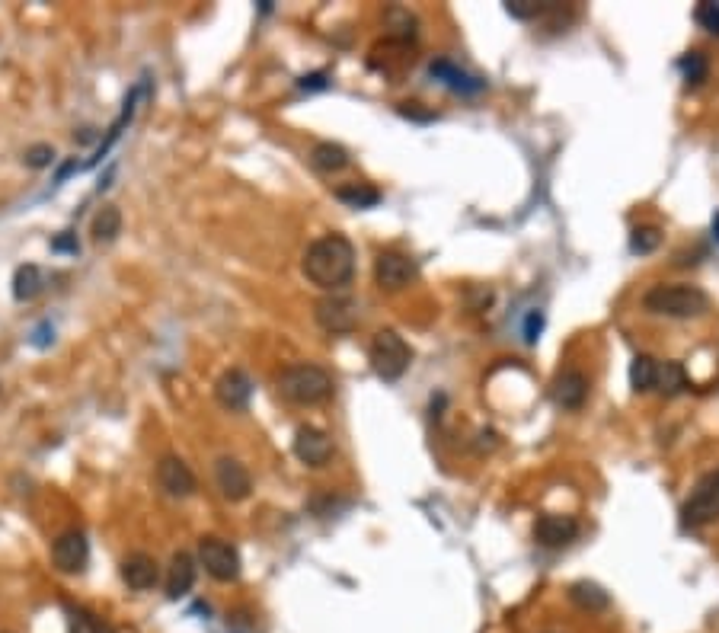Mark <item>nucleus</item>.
Instances as JSON below:
<instances>
[{
  "mask_svg": "<svg viewBox=\"0 0 719 633\" xmlns=\"http://www.w3.org/2000/svg\"><path fill=\"white\" fill-rule=\"evenodd\" d=\"M301 269L310 282L323 291H336L352 282L355 275V247L342 234H323L307 247Z\"/></svg>",
  "mask_w": 719,
  "mask_h": 633,
  "instance_id": "f257e3e1",
  "label": "nucleus"
},
{
  "mask_svg": "<svg viewBox=\"0 0 719 633\" xmlns=\"http://www.w3.org/2000/svg\"><path fill=\"white\" fill-rule=\"evenodd\" d=\"M336 391V381L326 368L320 365H288L279 375V394L288 403H298V407H317V403H326Z\"/></svg>",
  "mask_w": 719,
  "mask_h": 633,
  "instance_id": "f03ea898",
  "label": "nucleus"
},
{
  "mask_svg": "<svg viewBox=\"0 0 719 633\" xmlns=\"http://www.w3.org/2000/svg\"><path fill=\"white\" fill-rule=\"evenodd\" d=\"M643 307L659 317L691 320L710 311V298L697 285H656L643 295Z\"/></svg>",
  "mask_w": 719,
  "mask_h": 633,
  "instance_id": "7ed1b4c3",
  "label": "nucleus"
},
{
  "mask_svg": "<svg viewBox=\"0 0 719 633\" xmlns=\"http://www.w3.org/2000/svg\"><path fill=\"white\" fill-rule=\"evenodd\" d=\"M368 362L381 381H400L413 362V349L397 330H378L368 346Z\"/></svg>",
  "mask_w": 719,
  "mask_h": 633,
  "instance_id": "20e7f679",
  "label": "nucleus"
},
{
  "mask_svg": "<svg viewBox=\"0 0 719 633\" xmlns=\"http://www.w3.org/2000/svg\"><path fill=\"white\" fill-rule=\"evenodd\" d=\"M719 518V470H710L697 480L691 499L684 502L681 522L688 528H704Z\"/></svg>",
  "mask_w": 719,
  "mask_h": 633,
  "instance_id": "39448f33",
  "label": "nucleus"
},
{
  "mask_svg": "<svg viewBox=\"0 0 719 633\" xmlns=\"http://www.w3.org/2000/svg\"><path fill=\"white\" fill-rule=\"evenodd\" d=\"M199 563L205 566V573L218 582H234L240 576V554L234 544H227L224 538H208L199 541Z\"/></svg>",
  "mask_w": 719,
  "mask_h": 633,
  "instance_id": "423d86ee",
  "label": "nucleus"
},
{
  "mask_svg": "<svg viewBox=\"0 0 719 633\" xmlns=\"http://www.w3.org/2000/svg\"><path fill=\"white\" fill-rule=\"evenodd\" d=\"M419 266L413 256H406L400 250H384L374 259V282H378L384 291H403L416 282Z\"/></svg>",
  "mask_w": 719,
  "mask_h": 633,
  "instance_id": "0eeeda50",
  "label": "nucleus"
},
{
  "mask_svg": "<svg viewBox=\"0 0 719 633\" xmlns=\"http://www.w3.org/2000/svg\"><path fill=\"white\" fill-rule=\"evenodd\" d=\"M314 317L326 333L342 336V333H352L358 327V304L346 295H326V298L317 301Z\"/></svg>",
  "mask_w": 719,
  "mask_h": 633,
  "instance_id": "6e6552de",
  "label": "nucleus"
},
{
  "mask_svg": "<svg viewBox=\"0 0 719 633\" xmlns=\"http://www.w3.org/2000/svg\"><path fill=\"white\" fill-rule=\"evenodd\" d=\"M579 538V522L573 515H557L547 512L534 522V541L547 550H560L566 544H573Z\"/></svg>",
  "mask_w": 719,
  "mask_h": 633,
  "instance_id": "1a4fd4ad",
  "label": "nucleus"
},
{
  "mask_svg": "<svg viewBox=\"0 0 719 633\" xmlns=\"http://www.w3.org/2000/svg\"><path fill=\"white\" fill-rule=\"evenodd\" d=\"M294 458L307 467H323L333 458V438L317 426H301L294 432Z\"/></svg>",
  "mask_w": 719,
  "mask_h": 633,
  "instance_id": "9d476101",
  "label": "nucleus"
},
{
  "mask_svg": "<svg viewBox=\"0 0 719 633\" xmlns=\"http://www.w3.org/2000/svg\"><path fill=\"white\" fill-rule=\"evenodd\" d=\"M250 397H253V381H250L247 371H240V368L224 371V375L218 378V384H215V400L231 413L247 410Z\"/></svg>",
  "mask_w": 719,
  "mask_h": 633,
  "instance_id": "9b49d317",
  "label": "nucleus"
},
{
  "mask_svg": "<svg viewBox=\"0 0 719 633\" xmlns=\"http://www.w3.org/2000/svg\"><path fill=\"white\" fill-rule=\"evenodd\" d=\"M157 483L160 490L167 496H176V499H186L195 493V474L189 470V464L183 458H176V454H167V458H160L157 464Z\"/></svg>",
  "mask_w": 719,
  "mask_h": 633,
  "instance_id": "f8f14e48",
  "label": "nucleus"
},
{
  "mask_svg": "<svg viewBox=\"0 0 719 633\" xmlns=\"http://www.w3.org/2000/svg\"><path fill=\"white\" fill-rule=\"evenodd\" d=\"M52 560L61 573H84L90 560V544L80 531H64L52 547Z\"/></svg>",
  "mask_w": 719,
  "mask_h": 633,
  "instance_id": "ddd939ff",
  "label": "nucleus"
},
{
  "mask_svg": "<svg viewBox=\"0 0 719 633\" xmlns=\"http://www.w3.org/2000/svg\"><path fill=\"white\" fill-rule=\"evenodd\" d=\"M550 397L563 410H582L585 400H588V378L582 375L579 368H566V371H560L557 378H553Z\"/></svg>",
  "mask_w": 719,
  "mask_h": 633,
  "instance_id": "4468645a",
  "label": "nucleus"
},
{
  "mask_svg": "<svg viewBox=\"0 0 719 633\" xmlns=\"http://www.w3.org/2000/svg\"><path fill=\"white\" fill-rule=\"evenodd\" d=\"M215 480H218V490L224 499L231 502H243L253 490V480H250V470L243 467L237 458H221L215 464Z\"/></svg>",
  "mask_w": 719,
  "mask_h": 633,
  "instance_id": "2eb2a0df",
  "label": "nucleus"
},
{
  "mask_svg": "<svg viewBox=\"0 0 719 633\" xmlns=\"http://www.w3.org/2000/svg\"><path fill=\"white\" fill-rule=\"evenodd\" d=\"M122 579L128 582V589L147 592L160 582V566L151 554H132L122 560Z\"/></svg>",
  "mask_w": 719,
  "mask_h": 633,
  "instance_id": "dca6fc26",
  "label": "nucleus"
},
{
  "mask_svg": "<svg viewBox=\"0 0 719 633\" xmlns=\"http://www.w3.org/2000/svg\"><path fill=\"white\" fill-rule=\"evenodd\" d=\"M195 586V560L186 550H179L170 560V570H167V595L173 598H186Z\"/></svg>",
  "mask_w": 719,
  "mask_h": 633,
  "instance_id": "f3484780",
  "label": "nucleus"
},
{
  "mask_svg": "<svg viewBox=\"0 0 719 633\" xmlns=\"http://www.w3.org/2000/svg\"><path fill=\"white\" fill-rule=\"evenodd\" d=\"M569 602H573L576 608H582V611H604V608H611V595L604 592L598 582L579 579V582L569 586Z\"/></svg>",
  "mask_w": 719,
  "mask_h": 633,
  "instance_id": "a211bd4d",
  "label": "nucleus"
},
{
  "mask_svg": "<svg viewBox=\"0 0 719 633\" xmlns=\"http://www.w3.org/2000/svg\"><path fill=\"white\" fill-rule=\"evenodd\" d=\"M432 77L441 80L445 87H451L454 93H480L483 90V80L467 77L464 71H457L451 61H435L432 64Z\"/></svg>",
  "mask_w": 719,
  "mask_h": 633,
  "instance_id": "6ab92c4d",
  "label": "nucleus"
},
{
  "mask_svg": "<svg viewBox=\"0 0 719 633\" xmlns=\"http://www.w3.org/2000/svg\"><path fill=\"white\" fill-rule=\"evenodd\" d=\"M310 164H314V170H320V173H339L349 164V151L342 148V144L320 141V144H314V151H310Z\"/></svg>",
  "mask_w": 719,
  "mask_h": 633,
  "instance_id": "aec40b11",
  "label": "nucleus"
},
{
  "mask_svg": "<svg viewBox=\"0 0 719 633\" xmlns=\"http://www.w3.org/2000/svg\"><path fill=\"white\" fill-rule=\"evenodd\" d=\"M691 387L688 371H684L681 362H659V375H656V391L662 397H678Z\"/></svg>",
  "mask_w": 719,
  "mask_h": 633,
  "instance_id": "412c9836",
  "label": "nucleus"
},
{
  "mask_svg": "<svg viewBox=\"0 0 719 633\" xmlns=\"http://www.w3.org/2000/svg\"><path fill=\"white\" fill-rule=\"evenodd\" d=\"M45 288V275L39 266H20L13 275V298L16 301H32L39 298Z\"/></svg>",
  "mask_w": 719,
  "mask_h": 633,
  "instance_id": "4be33fe9",
  "label": "nucleus"
},
{
  "mask_svg": "<svg viewBox=\"0 0 719 633\" xmlns=\"http://www.w3.org/2000/svg\"><path fill=\"white\" fill-rule=\"evenodd\" d=\"M656 375H659V359H652V355H636L630 365V387L636 394L656 391Z\"/></svg>",
  "mask_w": 719,
  "mask_h": 633,
  "instance_id": "5701e85b",
  "label": "nucleus"
},
{
  "mask_svg": "<svg viewBox=\"0 0 719 633\" xmlns=\"http://www.w3.org/2000/svg\"><path fill=\"white\" fill-rule=\"evenodd\" d=\"M90 234L96 243H109V240H116L122 234V211L116 205H103L100 211H96V218H93V227H90Z\"/></svg>",
  "mask_w": 719,
  "mask_h": 633,
  "instance_id": "b1692460",
  "label": "nucleus"
},
{
  "mask_svg": "<svg viewBox=\"0 0 719 633\" xmlns=\"http://www.w3.org/2000/svg\"><path fill=\"white\" fill-rule=\"evenodd\" d=\"M336 199L352 205V208H371V205L381 202V192L374 186H365V183H349V186L336 189Z\"/></svg>",
  "mask_w": 719,
  "mask_h": 633,
  "instance_id": "393cba45",
  "label": "nucleus"
},
{
  "mask_svg": "<svg viewBox=\"0 0 719 633\" xmlns=\"http://www.w3.org/2000/svg\"><path fill=\"white\" fill-rule=\"evenodd\" d=\"M678 68H681V74H684V84H688V87H700V84L707 80V74H710V61H707L704 52H688V55L678 61Z\"/></svg>",
  "mask_w": 719,
  "mask_h": 633,
  "instance_id": "a878e982",
  "label": "nucleus"
},
{
  "mask_svg": "<svg viewBox=\"0 0 719 633\" xmlns=\"http://www.w3.org/2000/svg\"><path fill=\"white\" fill-rule=\"evenodd\" d=\"M659 243H662V231L656 224H643V227H633V234H630V250L633 253H656L659 250Z\"/></svg>",
  "mask_w": 719,
  "mask_h": 633,
  "instance_id": "bb28decb",
  "label": "nucleus"
},
{
  "mask_svg": "<svg viewBox=\"0 0 719 633\" xmlns=\"http://www.w3.org/2000/svg\"><path fill=\"white\" fill-rule=\"evenodd\" d=\"M509 10L515 20H537V16H544V13H553V10H560L553 0H509Z\"/></svg>",
  "mask_w": 719,
  "mask_h": 633,
  "instance_id": "cd10ccee",
  "label": "nucleus"
},
{
  "mask_svg": "<svg viewBox=\"0 0 719 633\" xmlns=\"http://www.w3.org/2000/svg\"><path fill=\"white\" fill-rule=\"evenodd\" d=\"M71 633H116L106 621H100L96 614L84 611V608H71Z\"/></svg>",
  "mask_w": 719,
  "mask_h": 633,
  "instance_id": "c85d7f7f",
  "label": "nucleus"
},
{
  "mask_svg": "<svg viewBox=\"0 0 719 633\" xmlns=\"http://www.w3.org/2000/svg\"><path fill=\"white\" fill-rule=\"evenodd\" d=\"M694 20H697L700 26H704L707 32H713V36H719V4H710V0H704V4H697Z\"/></svg>",
  "mask_w": 719,
  "mask_h": 633,
  "instance_id": "c756f323",
  "label": "nucleus"
},
{
  "mask_svg": "<svg viewBox=\"0 0 719 633\" xmlns=\"http://www.w3.org/2000/svg\"><path fill=\"white\" fill-rule=\"evenodd\" d=\"M52 157H55V151L48 148V144H39V148L26 151V164L29 167H48V164H52Z\"/></svg>",
  "mask_w": 719,
  "mask_h": 633,
  "instance_id": "7c9ffc66",
  "label": "nucleus"
},
{
  "mask_svg": "<svg viewBox=\"0 0 719 633\" xmlns=\"http://www.w3.org/2000/svg\"><path fill=\"white\" fill-rule=\"evenodd\" d=\"M537 333H541V317L531 314V320H528V330H525V339H528V343H534Z\"/></svg>",
  "mask_w": 719,
  "mask_h": 633,
  "instance_id": "2f4dec72",
  "label": "nucleus"
},
{
  "mask_svg": "<svg viewBox=\"0 0 719 633\" xmlns=\"http://www.w3.org/2000/svg\"><path fill=\"white\" fill-rule=\"evenodd\" d=\"M301 87H326V80H323V74H314V77H304Z\"/></svg>",
  "mask_w": 719,
  "mask_h": 633,
  "instance_id": "473e14b6",
  "label": "nucleus"
},
{
  "mask_svg": "<svg viewBox=\"0 0 719 633\" xmlns=\"http://www.w3.org/2000/svg\"><path fill=\"white\" fill-rule=\"evenodd\" d=\"M713 237H716V240H719V215H716V218H713Z\"/></svg>",
  "mask_w": 719,
  "mask_h": 633,
  "instance_id": "72a5a7b5",
  "label": "nucleus"
}]
</instances>
